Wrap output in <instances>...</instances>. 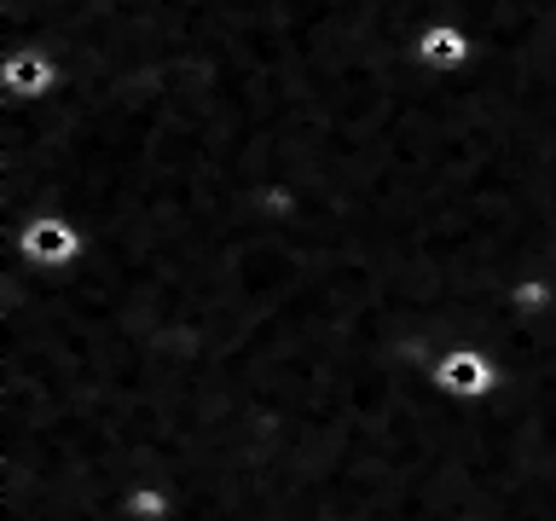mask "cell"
<instances>
[{
    "label": "cell",
    "mask_w": 556,
    "mask_h": 521,
    "mask_svg": "<svg viewBox=\"0 0 556 521\" xmlns=\"http://www.w3.org/2000/svg\"><path fill=\"white\" fill-rule=\"evenodd\" d=\"M17 243H24V255H29V260H41V267H70V260H76V255L87 250V238H81L64 215H41V220H29Z\"/></svg>",
    "instance_id": "2"
},
{
    "label": "cell",
    "mask_w": 556,
    "mask_h": 521,
    "mask_svg": "<svg viewBox=\"0 0 556 521\" xmlns=\"http://www.w3.org/2000/svg\"><path fill=\"white\" fill-rule=\"evenodd\" d=\"M412 59L429 64V69H458L469 59V35L458 29V17H441V24H429L412 41Z\"/></svg>",
    "instance_id": "3"
},
{
    "label": "cell",
    "mask_w": 556,
    "mask_h": 521,
    "mask_svg": "<svg viewBox=\"0 0 556 521\" xmlns=\"http://www.w3.org/2000/svg\"><path fill=\"white\" fill-rule=\"evenodd\" d=\"M493 389H498V359H493V347L452 342L446 354L429 359V394H441V399H486Z\"/></svg>",
    "instance_id": "1"
},
{
    "label": "cell",
    "mask_w": 556,
    "mask_h": 521,
    "mask_svg": "<svg viewBox=\"0 0 556 521\" xmlns=\"http://www.w3.org/2000/svg\"><path fill=\"white\" fill-rule=\"evenodd\" d=\"M0 76H7V87H12L17 99H41L47 87L59 81V64H52L47 52H12Z\"/></svg>",
    "instance_id": "4"
}]
</instances>
